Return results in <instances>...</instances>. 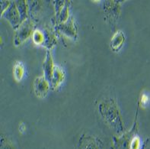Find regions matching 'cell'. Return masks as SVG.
<instances>
[{
    "instance_id": "1",
    "label": "cell",
    "mask_w": 150,
    "mask_h": 149,
    "mask_svg": "<svg viewBox=\"0 0 150 149\" xmlns=\"http://www.w3.org/2000/svg\"><path fill=\"white\" fill-rule=\"evenodd\" d=\"M34 92L39 97H44L49 91L48 81L44 77H38L35 80L34 84Z\"/></svg>"
},
{
    "instance_id": "2",
    "label": "cell",
    "mask_w": 150,
    "mask_h": 149,
    "mask_svg": "<svg viewBox=\"0 0 150 149\" xmlns=\"http://www.w3.org/2000/svg\"><path fill=\"white\" fill-rule=\"evenodd\" d=\"M54 67L55 66L53 63V61H52L50 53H47V58H46V61L44 64V73H45L46 80H47V81H51L52 80Z\"/></svg>"
},
{
    "instance_id": "3",
    "label": "cell",
    "mask_w": 150,
    "mask_h": 149,
    "mask_svg": "<svg viewBox=\"0 0 150 149\" xmlns=\"http://www.w3.org/2000/svg\"><path fill=\"white\" fill-rule=\"evenodd\" d=\"M124 41H125V37H124V33L120 31H118L117 32L115 33L111 39L110 46L114 51H118L124 43Z\"/></svg>"
},
{
    "instance_id": "4",
    "label": "cell",
    "mask_w": 150,
    "mask_h": 149,
    "mask_svg": "<svg viewBox=\"0 0 150 149\" xmlns=\"http://www.w3.org/2000/svg\"><path fill=\"white\" fill-rule=\"evenodd\" d=\"M63 80H64V73H63V70L59 68V67L55 66L54 67V70H53V77H52L51 80L53 87H58L61 84V83L63 82Z\"/></svg>"
},
{
    "instance_id": "5",
    "label": "cell",
    "mask_w": 150,
    "mask_h": 149,
    "mask_svg": "<svg viewBox=\"0 0 150 149\" xmlns=\"http://www.w3.org/2000/svg\"><path fill=\"white\" fill-rule=\"evenodd\" d=\"M25 73V68L21 62H16L13 68V74L15 80L19 82L22 80Z\"/></svg>"
},
{
    "instance_id": "6",
    "label": "cell",
    "mask_w": 150,
    "mask_h": 149,
    "mask_svg": "<svg viewBox=\"0 0 150 149\" xmlns=\"http://www.w3.org/2000/svg\"><path fill=\"white\" fill-rule=\"evenodd\" d=\"M31 32V28L30 26H28L26 25H23L19 29V32L17 34V37L18 40V44H20V42L23 41L24 40H25L30 35V33ZM16 40V41H17Z\"/></svg>"
},
{
    "instance_id": "7",
    "label": "cell",
    "mask_w": 150,
    "mask_h": 149,
    "mask_svg": "<svg viewBox=\"0 0 150 149\" xmlns=\"http://www.w3.org/2000/svg\"><path fill=\"white\" fill-rule=\"evenodd\" d=\"M129 149H141V140L139 136H134L130 141Z\"/></svg>"
},
{
    "instance_id": "8",
    "label": "cell",
    "mask_w": 150,
    "mask_h": 149,
    "mask_svg": "<svg viewBox=\"0 0 150 149\" xmlns=\"http://www.w3.org/2000/svg\"><path fill=\"white\" fill-rule=\"evenodd\" d=\"M33 41L36 44H40L44 41V35L39 30H36L33 34Z\"/></svg>"
},
{
    "instance_id": "9",
    "label": "cell",
    "mask_w": 150,
    "mask_h": 149,
    "mask_svg": "<svg viewBox=\"0 0 150 149\" xmlns=\"http://www.w3.org/2000/svg\"><path fill=\"white\" fill-rule=\"evenodd\" d=\"M149 102V98L148 96L146 94H143L142 96H141V103L143 105H147Z\"/></svg>"
},
{
    "instance_id": "10",
    "label": "cell",
    "mask_w": 150,
    "mask_h": 149,
    "mask_svg": "<svg viewBox=\"0 0 150 149\" xmlns=\"http://www.w3.org/2000/svg\"><path fill=\"white\" fill-rule=\"evenodd\" d=\"M2 149H12V148L8 146V145H6V146L2 147Z\"/></svg>"
}]
</instances>
